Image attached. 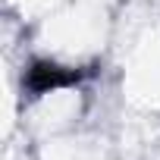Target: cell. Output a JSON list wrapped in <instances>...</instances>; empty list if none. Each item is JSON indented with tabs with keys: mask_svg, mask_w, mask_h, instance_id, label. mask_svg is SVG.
Wrapping results in <instances>:
<instances>
[{
	"mask_svg": "<svg viewBox=\"0 0 160 160\" xmlns=\"http://www.w3.org/2000/svg\"><path fill=\"white\" fill-rule=\"evenodd\" d=\"M91 69H72V66H57V63H47V60H38L28 66L25 72V88L41 98L47 91H57V88H69V85H78L82 78H88Z\"/></svg>",
	"mask_w": 160,
	"mask_h": 160,
	"instance_id": "6da1fadb",
	"label": "cell"
}]
</instances>
